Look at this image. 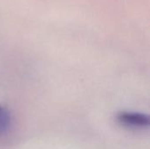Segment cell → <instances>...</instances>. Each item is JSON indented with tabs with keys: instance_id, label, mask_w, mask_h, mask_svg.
<instances>
[{
	"instance_id": "obj_1",
	"label": "cell",
	"mask_w": 150,
	"mask_h": 149,
	"mask_svg": "<svg viewBox=\"0 0 150 149\" xmlns=\"http://www.w3.org/2000/svg\"><path fill=\"white\" fill-rule=\"evenodd\" d=\"M117 119L121 125L130 128H143L149 125V117L135 112H120Z\"/></svg>"
},
{
	"instance_id": "obj_2",
	"label": "cell",
	"mask_w": 150,
	"mask_h": 149,
	"mask_svg": "<svg viewBox=\"0 0 150 149\" xmlns=\"http://www.w3.org/2000/svg\"><path fill=\"white\" fill-rule=\"evenodd\" d=\"M10 125V114L8 111L0 106V135L4 134Z\"/></svg>"
}]
</instances>
